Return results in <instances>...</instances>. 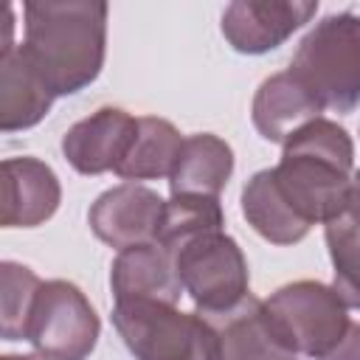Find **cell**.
<instances>
[{
  "label": "cell",
  "instance_id": "14",
  "mask_svg": "<svg viewBox=\"0 0 360 360\" xmlns=\"http://www.w3.org/2000/svg\"><path fill=\"white\" fill-rule=\"evenodd\" d=\"M217 335L214 360H298L273 332L264 304L248 295L236 309L208 318Z\"/></svg>",
  "mask_w": 360,
  "mask_h": 360
},
{
  "label": "cell",
  "instance_id": "21",
  "mask_svg": "<svg viewBox=\"0 0 360 360\" xmlns=\"http://www.w3.org/2000/svg\"><path fill=\"white\" fill-rule=\"evenodd\" d=\"M39 276L17 262L0 264V335L3 340H25L28 315L39 290Z\"/></svg>",
  "mask_w": 360,
  "mask_h": 360
},
{
  "label": "cell",
  "instance_id": "3",
  "mask_svg": "<svg viewBox=\"0 0 360 360\" xmlns=\"http://www.w3.org/2000/svg\"><path fill=\"white\" fill-rule=\"evenodd\" d=\"M287 70L323 110L352 112L360 104V14L340 11L315 22Z\"/></svg>",
  "mask_w": 360,
  "mask_h": 360
},
{
  "label": "cell",
  "instance_id": "20",
  "mask_svg": "<svg viewBox=\"0 0 360 360\" xmlns=\"http://www.w3.org/2000/svg\"><path fill=\"white\" fill-rule=\"evenodd\" d=\"M329 259H332V287L346 307L360 309V222L349 214L323 225Z\"/></svg>",
  "mask_w": 360,
  "mask_h": 360
},
{
  "label": "cell",
  "instance_id": "6",
  "mask_svg": "<svg viewBox=\"0 0 360 360\" xmlns=\"http://www.w3.org/2000/svg\"><path fill=\"white\" fill-rule=\"evenodd\" d=\"M169 256L174 262L183 292L205 318L225 315L250 295L248 259L236 239L225 231L194 236Z\"/></svg>",
  "mask_w": 360,
  "mask_h": 360
},
{
  "label": "cell",
  "instance_id": "10",
  "mask_svg": "<svg viewBox=\"0 0 360 360\" xmlns=\"http://www.w3.org/2000/svg\"><path fill=\"white\" fill-rule=\"evenodd\" d=\"M138 132V118L121 107H98L62 135V155L79 174L115 172Z\"/></svg>",
  "mask_w": 360,
  "mask_h": 360
},
{
  "label": "cell",
  "instance_id": "8",
  "mask_svg": "<svg viewBox=\"0 0 360 360\" xmlns=\"http://www.w3.org/2000/svg\"><path fill=\"white\" fill-rule=\"evenodd\" d=\"M315 14V0H233L225 6L219 28L236 53L262 56L284 45Z\"/></svg>",
  "mask_w": 360,
  "mask_h": 360
},
{
  "label": "cell",
  "instance_id": "13",
  "mask_svg": "<svg viewBox=\"0 0 360 360\" xmlns=\"http://www.w3.org/2000/svg\"><path fill=\"white\" fill-rule=\"evenodd\" d=\"M321 112L323 107L290 70L267 76L259 84L253 104H250V118H253L256 132L264 141L281 143V146L295 129L321 118Z\"/></svg>",
  "mask_w": 360,
  "mask_h": 360
},
{
  "label": "cell",
  "instance_id": "16",
  "mask_svg": "<svg viewBox=\"0 0 360 360\" xmlns=\"http://www.w3.org/2000/svg\"><path fill=\"white\" fill-rule=\"evenodd\" d=\"M233 174V149L214 132L188 135L169 174L172 197H219Z\"/></svg>",
  "mask_w": 360,
  "mask_h": 360
},
{
  "label": "cell",
  "instance_id": "9",
  "mask_svg": "<svg viewBox=\"0 0 360 360\" xmlns=\"http://www.w3.org/2000/svg\"><path fill=\"white\" fill-rule=\"evenodd\" d=\"M163 208L166 200L158 191L141 183H121L96 197L87 211V222L104 245L127 250L135 245L158 242Z\"/></svg>",
  "mask_w": 360,
  "mask_h": 360
},
{
  "label": "cell",
  "instance_id": "2",
  "mask_svg": "<svg viewBox=\"0 0 360 360\" xmlns=\"http://www.w3.org/2000/svg\"><path fill=\"white\" fill-rule=\"evenodd\" d=\"M354 174V143L349 132L329 118H315L295 129L273 166V180L292 214L312 225H329L349 208Z\"/></svg>",
  "mask_w": 360,
  "mask_h": 360
},
{
  "label": "cell",
  "instance_id": "18",
  "mask_svg": "<svg viewBox=\"0 0 360 360\" xmlns=\"http://www.w3.org/2000/svg\"><path fill=\"white\" fill-rule=\"evenodd\" d=\"M183 141L186 138L177 132V127L172 121L155 118V115H141L135 141H132L127 158L121 160V166L115 169V174L127 183L169 177Z\"/></svg>",
  "mask_w": 360,
  "mask_h": 360
},
{
  "label": "cell",
  "instance_id": "24",
  "mask_svg": "<svg viewBox=\"0 0 360 360\" xmlns=\"http://www.w3.org/2000/svg\"><path fill=\"white\" fill-rule=\"evenodd\" d=\"M0 360H42V357H34V354H3Z\"/></svg>",
  "mask_w": 360,
  "mask_h": 360
},
{
  "label": "cell",
  "instance_id": "5",
  "mask_svg": "<svg viewBox=\"0 0 360 360\" xmlns=\"http://www.w3.org/2000/svg\"><path fill=\"white\" fill-rule=\"evenodd\" d=\"M264 304V315L278 340L298 357L323 360L349 329V307L323 281H292L278 287Z\"/></svg>",
  "mask_w": 360,
  "mask_h": 360
},
{
  "label": "cell",
  "instance_id": "17",
  "mask_svg": "<svg viewBox=\"0 0 360 360\" xmlns=\"http://www.w3.org/2000/svg\"><path fill=\"white\" fill-rule=\"evenodd\" d=\"M239 202H242V217L248 219V225L270 245H295L309 233V225L301 222L287 205V200L281 197L273 180V169L256 172L245 183Z\"/></svg>",
  "mask_w": 360,
  "mask_h": 360
},
{
  "label": "cell",
  "instance_id": "1",
  "mask_svg": "<svg viewBox=\"0 0 360 360\" xmlns=\"http://www.w3.org/2000/svg\"><path fill=\"white\" fill-rule=\"evenodd\" d=\"M107 3L42 0L25 3L20 42L53 96H73L93 84L107 56Z\"/></svg>",
  "mask_w": 360,
  "mask_h": 360
},
{
  "label": "cell",
  "instance_id": "22",
  "mask_svg": "<svg viewBox=\"0 0 360 360\" xmlns=\"http://www.w3.org/2000/svg\"><path fill=\"white\" fill-rule=\"evenodd\" d=\"M323 360H360V323H349L343 340Z\"/></svg>",
  "mask_w": 360,
  "mask_h": 360
},
{
  "label": "cell",
  "instance_id": "15",
  "mask_svg": "<svg viewBox=\"0 0 360 360\" xmlns=\"http://www.w3.org/2000/svg\"><path fill=\"white\" fill-rule=\"evenodd\" d=\"M51 87L42 82L37 68L28 62L20 45L0 51V129L3 132H20L37 127L51 104H53Z\"/></svg>",
  "mask_w": 360,
  "mask_h": 360
},
{
  "label": "cell",
  "instance_id": "23",
  "mask_svg": "<svg viewBox=\"0 0 360 360\" xmlns=\"http://www.w3.org/2000/svg\"><path fill=\"white\" fill-rule=\"evenodd\" d=\"M346 214H349L354 222H360V169L352 174V188H349V208H346Z\"/></svg>",
  "mask_w": 360,
  "mask_h": 360
},
{
  "label": "cell",
  "instance_id": "19",
  "mask_svg": "<svg viewBox=\"0 0 360 360\" xmlns=\"http://www.w3.org/2000/svg\"><path fill=\"white\" fill-rule=\"evenodd\" d=\"M222 225H225V214L219 197H172L163 208L158 245L166 253H174L188 239L211 231H222Z\"/></svg>",
  "mask_w": 360,
  "mask_h": 360
},
{
  "label": "cell",
  "instance_id": "4",
  "mask_svg": "<svg viewBox=\"0 0 360 360\" xmlns=\"http://www.w3.org/2000/svg\"><path fill=\"white\" fill-rule=\"evenodd\" d=\"M112 326L135 360H214L217 335L211 321L174 304H115Z\"/></svg>",
  "mask_w": 360,
  "mask_h": 360
},
{
  "label": "cell",
  "instance_id": "12",
  "mask_svg": "<svg viewBox=\"0 0 360 360\" xmlns=\"http://www.w3.org/2000/svg\"><path fill=\"white\" fill-rule=\"evenodd\" d=\"M110 287L115 304L158 301L177 307L183 295V284L177 278L174 262L158 242L118 250L110 267Z\"/></svg>",
  "mask_w": 360,
  "mask_h": 360
},
{
  "label": "cell",
  "instance_id": "7",
  "mask_svg": "<svg viewBox=\"0 0 360 360\" xmlns=\"http://www.w3.org/2000/svg\"><path fill=\"white\" fill-rule=\"evenodd\" d=\"M101 321L87 295L65 278L42 281L28 315L25 340L42 360H87L98 343Z\"/></svg>",
  "mask_w": 360,
  "mask_h": 360
},
{
  "label": "cell",
  "instance_id": "11",
  "mask_svg": "<svg viewBox=\"0 0 360 360\" xmlns=\"http://www.w3.org/2000/svg\"><path fill=\"white\" fill-rule=\"evenodd\" d=\"M62 202L56 172L31 155L3 160V228H37L48 222Z\"/></svg>",
  "mask_w": 360,
  "mask_h": 360
}]
</instances>
